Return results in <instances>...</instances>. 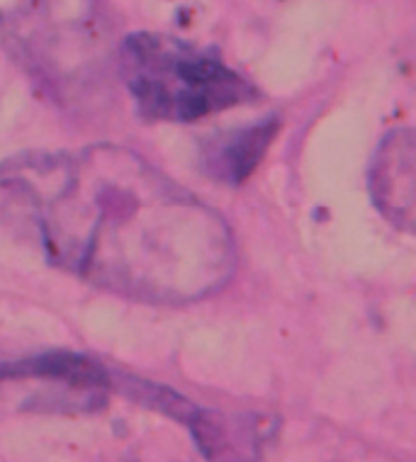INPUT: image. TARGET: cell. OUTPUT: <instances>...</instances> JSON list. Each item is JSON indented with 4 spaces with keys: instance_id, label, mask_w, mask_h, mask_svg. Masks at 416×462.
<instances>
[{
    "instance_id": "1",
    "label": "cell",
    "mask_w": 416,
    "mask_h": 462,
    "mask_svg": "<svg viewBox=\"0 0 416 462\" xmlns=\"http://www.w3.org/2000/svg\"><path fill=\"white\" fill-rule=\"evenodd\" d=\"M0 188L27 198L59 268L115 295L198 302L236 268L225 217L129 149L15 159L0 166Z\"/></svg>"
},
{
    "instance_id": "2",
    "label": "cell",
    "mask_w": 416,
    "mask_h": 462,
    "mask_svg": "<svg viewBox=\"0 0 416 462\" xmlns=\"http://www.w3.org/2000/svg\"><path fill=\"white\" fill-rule=\"evenodd\" d=\"M120 73L149 120L195 122L256 100V88L222 59L166 34L122 42Z\"/></svg>"
},
{
    "instance_id": "3",
    "label": "cell",
    "mask_w": 416,
    "mask_h": 462,
    "mask_svg": "<svg viewBox=\"0 0 416 462\" xmlns=\"http://www.w3.org/2000/svg\"><path fill=\"white\" fill-rule=\"evenodd\" d=\"M0 44L61 97L107 59L97 0H0Z\"/></svg>"
},
{
    "instance_id": "4",
    "label": "cell",
    "mask_w": 416,
    "mask_h": 462,
    "mask_svg": "<svg viewBox=\"0 0 416 462\" xmlns=\"http://www.w3.org/2000/svg\"><path fill=\"white\" fill-rule=\"evenodd\" d=\"M373 198L387 219L411 231L414 222V136L400 129L387 136L375 153L370 173Z\"/></svg>"
},
{
    "instance_id": "5",
    "label": "cell",
    "mask_w": 416,
    "mask_h": 462,
    "mask_svg": "<svg viewBox=\"0 0 416 462\" xmlns=\"http://www.w3.org/2000/svg\"><path fill=\"white\" fill-rule=\"evenodd\" d=\"M275 129L278 125L268 122V125L239 129L234 134H225L215 143H209L208 153H205L209 173L219 180H232V183L244 180L258 166V161L263 159Z\"/></svg>"
}]
</instances>
